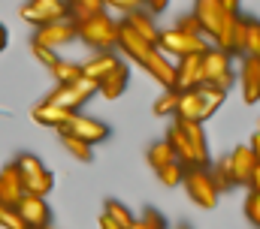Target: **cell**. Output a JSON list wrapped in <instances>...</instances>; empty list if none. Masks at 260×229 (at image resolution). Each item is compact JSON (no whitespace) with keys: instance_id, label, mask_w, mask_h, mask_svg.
<instances>
[{"instance_id":"11","label":"cell","mask_w":260,"mask_h":229,"mask_svg":"<svg viewBox=\"0 0 260 229\" xmlns=\"http://www.w3.org/2000/svg\"><path fill=\"white\" fill-rule=\"evenodd\" d=\"M15 214L21 217L24 229H46L49 226V220H52V208H49V202H46L43 196H27V193L18 199Z\"/></svg>"},{"instance_id":"9","label":"cell","mask_w":260,"mask_h":229,"mask_svg":"<svg viewBox=\"0 0 260 229\" xmlns=\"http://www.w3.org/2000/svg\"><path fill=\"white\" fill-rule=\"evenodd\" d=\"M21 21L34 24V27H46V24H55V21H67L70 12H67L64 0H30L21 6Z\"/></svg>"},{"instance_id":"17","label":"cell","mask_w":260,"mask_h":229,"mask_svg":"<svg viewBox=\"0 0 260 229\" xmlns=\"http://www.w3.org/2000/svg\"><path fill=\"white\" fill-rule=\"evenodd\" d=\"M200 85H203L200 55L176 60V91H194V88H200Z\"/></svg>"},{"instance_id":"32","label":"cell","mask_w":260,"mask_h":229,"mask_svg":"<svg viewBox=\"0 0 260 229\" xmlns=\"http://www.w3.org/2000/svg\"><path fill=\"white\" fill-rule=\"evenodd\" d=\"M248 21H251V18L236 15V21H233V52H230V55H242L245 57V33H248Z\"/></svg>"},{"instance_id":"20","label":"cell","mask_w":260,"mask_h":229,"mask_svg":"<svg viewBox=\"0 0 260 229\" xmlns=\"http://www.w3.org/2000/svg\"><path fill=\"white\" fill-rule=\"evenodd\" d=\"M127 82H130V69L127 63H118L100 85H97V94H103L106 100H118L124 91H127Z\"/></svg>"},{"instance_id":"36","label":"cell","mask_w":260,"mask_h":229,"mask_svg":"<svg viewBox=\"0 0 260 229\" xmlns=\"http://www.w3.org/2000/svg\"><path fill=\"white\" fill-rule=\"evenodd\" d=\"M103 6H109V9H115V12H121V15H130V12L142 9L145 0H103Z\"/></svg>"},{"instance_id":"8","label":"cell","mask_w":260,"mask_h":229,"mask_svg":"<svg viewBox=\"0 0 260 229\" xmlns=\"http://www.w3.org/2000/svg\"><path fill=\"white\" fill-rule=\"evenodd\" d=\"M94 94H97V85L88 82V79H79V82H73V85H58L55 94H52L46 103H52V106H58V109H64V112L79 114V109H82Z\"/></svg>"},{"instance_id":"24","label":"cell","mask_w":260,"mask_h":229,"mask_svg":"<svg viewBox=\"0 0 260 229\" xmlns=\"http://www.w3.org/2000/svg\"><path fill=\"white\" fill-rule=\"evenodd\" d=\"M64 3H67V12H70V21H85L91 15L106 12L103 0H64Z\"/></svg>"},{"instance_id":"19","label":"cell","mask_w":260,"mask_h":229,"mask_svg":"<svg viewBox=\"0 0 260 229\" xmlns=\"http://www.w3.org/2000/svg\"><path fill=\"white\" fill-rule=\"evenodd\" d=\"M21 196H24V187H21V178H18L15 163H12V166H3V169H0V205L15 208Z\"/></svg>"},{"instance_id":"25","label":"cell","mask_w":260,"mask_h":229,"mask_svg":"<svg viewBox=\"0 0 260 229\" xmlns=\"http://www.w3.org/2000/svg\"><path fill=\"white\" fill-rule=\"evenodd\" d=\"M179 121H197L200 124V94L194 91H179V106H176Z\"/></svg>"},{"instance_id":"44","label":"cell","mask_w":260,"mask_h":229,"mask_svg":"<svg viewBox=\"0 0 260 229\" xmlns=\"http://www.w3.org/2000/svg\"><path fill=\"white\" fill-rule=\"evenodd\" d=\"M0 46H6V27L0 24Z\"/></svg>"},{"instance_id":"14","label":"cell","mask_w":260,"mask_h":229,"mask_svg":"<svg viewBox=\"0 0 260 229\" xmlns=\"http://www.w3.org/2000/svg\"><path fill=\"white\" fill-rule=\"evenodd\" d=\"M139 66H142L154 82H160V85H164V91H176V63H173L170 57H164L157 49H151Z\"/></svg>"},{"instance_id":"26","label":"cell","mask_w":260,"mask_h":229,"mask_svg":"<svg viewBox=\"0 0 260 229\" xmlns=\"http://www.w3.org/2000/svg\"><path fill=\"white\" fill-rule=\"evenodd\" d=\"M55 79H58V85H73V82H79L82 79V66L76 63V60H64V57H58L55 63H52V69H49Z\"/></svg>"},{"instance_id":"33","label":"cell","mask_w":260,"mask_h":229,"mask_svg":"<svg viewBox=\"0 0 260 229\" xmlns=\"http://www.w3.org/2000/svg\"><path fill=\"white\" fill-rule=\"evenodd\" d=\"M157 178H160L164 187H176V184H182V178H185V166H182V163H170V166L157 169Z\"/></svg>"},{"instance_id":"39","label":"cell","mask_w":260,"mask_h":229,"mask_svg":"<svg viewBox=\"0 0 260 229\" xmlns=\"http://www.w3.org/2000/svg\"><path fill=\"white\" fill-rule=\"evenodd\" d=\"M30 52H34V57L46 66V69H52V63L58 60V52H52V49H43V46H34L30 43Z\"/></svg>"},{"instance_id":"46","label":"cell","mask_w":260,"mask_h":229,"mask_svg":"<svg viewBox=\"0 0 260 229\" xmlns=\"http://www.w3.org/2000/svg\"><path fill=\"white\" fill-rule=\"evenodd\" d=\"M0 52H3V46H0Z\"/></svg>"},{"instance_id":"13","label":"cell","mask_w":260,"mask_h":229,"mask_svg":"<svg viewBox=\"0 0 260 229\" xmlns=\"http://www.w3.org/2000/svg\"><path fill=\"white\" fill-rule=\"evenodd\" d=\"M73 40H76V27H73L70 18L67 21H55V24H46V27H37V33H34V46L52 49V52H58L61 46H70Z\"/></svg>"},{"instance_id":"7","label":"cell","mask_w":260,"mask_h":229,"mask_svg":"<svg viewBox=\"0 0 260 229\" xmlns=\"http://www.w3.org/2000/svg\"><path fill=\"white\" fill-rule=\"evenodd\" d=\"M227 160H230V172H233V184L257 190L260 187V160L248 145H239L233 154H227Z\"/></svg>"},{"instance_id":"2","label":"cell","mask_w":260,"mask_h":229,"mask_svg":"<svg viewBox=\"0 0 260 229\" xmlns=\"http://www.w3.org/2000/svg\"><path fill=\"white\" fill-rule=\"evenodd\" d=\"M194 18L200 24V33L212 36L218 52H224V55L233 52V21H236V15H230L218 0H194Z\"/></svg>"},{"instance_id":"16","label":"cell","mask_w":260,"mask_h":229,"mask_svg":"<svg viewBox=\"0 0 260 229\" xmlns=\"http://www.w3.org/2000/svg\"><path fill=\"white\" fill-rule=\"evenodd\" d=\"M115 49H121V52L133 60V63H142V60H145V55H148L154 46H148L142 36H136V33L130 30L124 21H118V40H115Z\"/></svg>"},{"instance_id":"35","label":"cell","mask_w":260,"mask_h":229,"mask_svg":"<svg viewBox=\"0 0 260 229\" xmlns=\"http://www.w3.org/2000/svg\"><path fill=\"white\" fill-rule=\"evenodd\" d=\"M245 55L260 57V24L251 18L248 21V33H245Z\"/></svg>"},{"instance_id":"43","label":"cell","mask_w":260,"mask_h":229,"mask_svg":"<svg viewBox=\"0 0 260 229\" xmlns=\"http://www.w3.org/2000/svg\"><path fill=\"white\" fill-rule=\"evenodd\" d=\"M100 229H121V226H118L115 220H109L106 214H100Z\"/></svg>"},{"instance_id":"40","label":"cell","mask_w":260,"mask_h":229,"mask_svg":"<svg viewBox=\"0 0 260 229\" xmlns=\"http://www.w3.org/2000/svg\"><path fill=\"white\" fill-rule=\"evenodd\" d=\"M176 30H182V33H188V36H203V33H200V24H197L194 15H185V18L176 24Z\"/></svg>"},{"instance_id":"34","label":"cell","mask_w":260,"mask_h":229,"mask_svg":"<svg viewBox=\"0 0 260 229\" xmlns=\"http://www.w3.org/2000/svg\"><path fill=\"white\" fill-rule=\"evenodd\" d=\"M130 229H167V220H164V214H160V211L148 208L139 220H133V226H130Z\"/></svg>"},{"instance_id":"29","label":"cell","mask_w":260,"mask_h":229,"mask_svg":"<svg viewBox=\"0 0 260 229\" xmlns=\"http://www.w3.org/2000/svg\"><path fill=\"white\" fill-rule=\"evenodd\" d=\"M61 142H64V148L79 160V163H91L94 160V148L91 145H85V142H79L76 136H70V133H61Z\"/></svg>"},{"instance_id":"1","label":"cell","mask_w":260,"mask_h":229,"mask_svg":"<svg viewBox=\"0 0 260 229\" xmlns=\"http://www.w3.org/2000/svg\"><path fill=\"white\" fill-rule=\"evenodd\" d=\"M173 154L176 163H182L185 169H206L209 166V145H206V130L197 121H173L167 139H164Z\"/></svg>"},{"instance_id":"23","label":"cell","mask_w":260,"mask_h":229,"mask_svg":"<svg viewBox=\"0 0 260 229\" xmlns=\"http://www.w3.org/2000/svg\"><path fill=\"white\" fill-rule=\"evenodd\" d=\"M197 94H200V124H203V121H209L212 114L224 106V100H227V94H224V91L209 88V85H200V88H197Z\"/></svg>"},{"instance_id":"27","label":"cell","mask_w":260,"mask_h":229,"mask_svg":"<svg viewBox=\"0 0 260 229\" xmlns=\"http://www.w3.org/2000/svg\"><path fill=\"white\" fill-rule=\"evenodd\" d=\"M209 178H212V184H215L218 193H227L230 187H236V184H233V172H230V160H227V157H221V160L215 163V169L209 172Z\"/></svg>"},{"instance_id":"28","label":"cell","mask_w":260,"mask_h":229,"mask_svg":"<svg viewBox=\"0 0 260 229\" xmlns=\"http://www.w3.org/2000/svg\"><path fill=\"white\" fill-rule=\"evenodd\" d=\"M170 163H176L173 148H170L167 142H154V145L148 148V166L157 172V169H164V166H170Z\"/></svg>"},{"instance_id":"21","label":"cell","mask_w":260,"mask_h":229,"mask_svg":"<svg viewBox=\"0 0 260 229\" xmlns=\"http://www.w3.org/2000/svg\"><path fill=\"white\" fill-rule=\"evenodd\" d=\"M30 118H34L40 127H52V130L61 133L67 124H70L73 112H64V109H58V106H52V103H40V106L30 112Z\"/></svg>"},{"instance_id":"5","label":"cell","mask_w":260,"mask_h":229,"mask_svg":"<svg viewBox=\"0 0 260 229\" xmlns=\"http://www.w3.org/2000/svg\"><path fill=\"white\" fill-rule=\"evenodd\" d=\"M154 49H157L164 57L173 55L176 60H182V57L203 55V52L209 49V43H206L203 36H188V33L170 27V30H157V43H154Z\"/></svg>"},{"instance_id":"10","label":"cell","mask_w":260,"mask_h":229,"mask_svg":"<svg viewBox=\"0 0 260 229\" xmlns=\"http://www.w3.org/2000/svg\"><path fill=\"white\" fill-rule=\"evenodd\" d=\"M182 184H185V190H188V196H191L194 205L206 208V211H212V208L218 205V196H221V193L215 190V184H212V178H209V169H185Z\"/></svg>"},{"instance_id":"31","label":"cell","mask_w":260,"mask_h":229,"mask_svg":"<svg viewBox=\"0 0 260 229\" xmlns=\"http://www.w3.org/2000/svg\"><path fill=\"white\" fill-rule=\"evenodd\" d=\"M176 106H179V91H164L154 100L151 112L157 114V118H176Z\"/></svg>"},{"instance_id":"41","label":"cell","mask_w":260,"mask_h":229,"mask_svg":"<svg viewBox=\"0 0 260 229\" xmlns=\"http://www.w3.org/2000/svg\"><path fill=\"white\" fill-rule=\"evenodd\" d=\"M167 3H170V0H145V6H148L145 12H151V15H154V12H164Z\"/></svg>"},{"instance_id":"30","label":"cell","mask_w":260,"mask_h":229,"mask_svg":"<svg viewBox=\"0 0 260 229\" xmlns=\"http://www.w3.org/2000/svg\"><path fill=\"white\" fill-rule=\"evenodd\" d=\"M103 214H106L109 220H115V223H118L121 229H130V226H133V220H136V217L130 214L127 205H121V202H115V199H109V202H106Z\"/></svg>"},{"instance_id":"12","label":"cell","mask_w":260,"mask_h":229,"mask_svg":"<svg viewBox=\"0 0 260 229\" xmlns=\"http://www.w3.org/2000/svg\"><path fill=\"white\" fill-rule=\"evenodd\" d=\"M61 133H70V136H76L79 142H85V145H97V142H103L106 136H109V127L103 124V121H97V118H85V114H73L70 118V124H67Z\"/></svg>"},{"instance_id":"37","label":"cell","mask_w":260,"mask_h":229,"mask_svg":"<svg viewBox=\"0 0 260 229\" xmlns=\"http://www.w3.org/2000/svg\"><path fill=\"white\" fill-rule=\"evenodd\" d=\"M0 229H24L21 217L15 214V208H9V205H0Z\"/></svg>"},{"instance_id":"4","label":"cell","mask_w":260,"mask_h":229,"mask_svg":"<svg viewBox=\"0 0 260 229\" xmlns=\"http://www.w3.org/2000/svg\"><path fill=\"white\" fill-rule=\"evenodd\" d=\"M15 169H18L21 187H24L27 196H43V199H46V193L55 190V175L40 163V157H34V154H18Z\"/></svg>"},{"instance_id":"18","label":"cell","mask_w":260,"mask_h":229,"mask_svg":"<svg viewBox=\"0 0 260 229\" xmlns=\"http://www.w3.org/2000/svg\"><path fill=\"white\" fill-rule=\"evenodd\" d=\"M242 97L248 106L260 100V57H242Z\"/></svg>"},{"instance_id":"6","label":"cell","mask_w":260,"mask_h":229,"mask_svg":"<svg viewBox=\"0 0 260 229\" xmlns=\"http://www.w3.org/2000/svg\"><path fill=\"white\" fill-rule=\"evenodd\" d=\"M200 66H203V85L218 88V91H224V94L233 88L236 75H233V69H230V55H224V52H218V49H206V52L200 55Z\"/></svg>"},{"instance_id":"3","label":"cell","mask_w":260,"mask_h":229,"mask_svg":"<svg viewBox=\"0 0 260 229\" xmlns=\"http://www.w3.org/2000/svg\"><path fill=\"white\" fill-rule=\"evenodd\" d=\"M76 27V40H82L85 46H91L94 52H112L115 40H118V21H112L106 12L91 15L85 21H73Z\"/></svg>"},{"instance_id":"42","label":"cell","mask_w":260,"mask_h":229,"mask_svg":"<svg viewBox=\"0 0 260 229\" xmlns=\"http://www.w3.org/2000/svg\"><path fill=\"white\" fill-rule=\"evenodd\" d=\"M218 3H221L230 15H239V0H218Z\"/></svg>"},{"instance_id":"22","label":"cell","mask_w":260,"mask_h":229,"mask_svg":"<svg viewBox=\"0 0 260 229\" xmlns=\"http://www.w3.org/2000/svg\"><path fill=\"white\" fill-rule=\"evenodd\" d=\"M124 24H127L136 36H142L148 46H154V43H157V27H154V21H151V12L136 9V12L124 15Z\"/></svg>"},{"instance_id":"15","label":"cell","mask_w":260,"mask_h":229,"mask_svg":"<svg viewBox=\"0 0 260 229\" xmlns=\"http://www.w3.org/2000/svg\"><path fill=\"white\" fill-rule=\"evenodd\" d=\"M121 60L115 57V52H94V55L88 57L85 63H79L82 66V79H88V82H94V85H100L115 66H118Z\"/></svg>"},{"instance_id":"47","label":"cell","mask_w":260,"mask_h":229,"mask_svg":"<svg viewBox=\"0 0 260 229\" xmlns=\"http://www.w3.org/2000/svg\"><path fill=\"white\" fill-rule=\"evenodd\" d=\"M46 229H52V226H46Z\"/></svg>"},{"instance_id":"38","label":"cell","mask_w":260,"mask_h":229,"mask_svg":"<svg viewBox=\"0 0 260 229\" xmlns=\"http://www.w3.org/2000/svg\"><path fill=\"white\" fill-rule=\"evenodd\" d=\"M245 217L257 226L260 223V193L257 190H248V199H245Z\"/></svg>"},{"instance_id":"45","label":"cell","mask_w":260,"mask_h":229,"mask_svg":"<svg viewBox=\"0 0 260 229\" xmlns=\"http://www.w3.org/2000/svg\"><path fill=\"white\" fill-rule=\"evenodd\" d=\"M179 229H188V226H179Z\"/></svg>"}]
</instances>
